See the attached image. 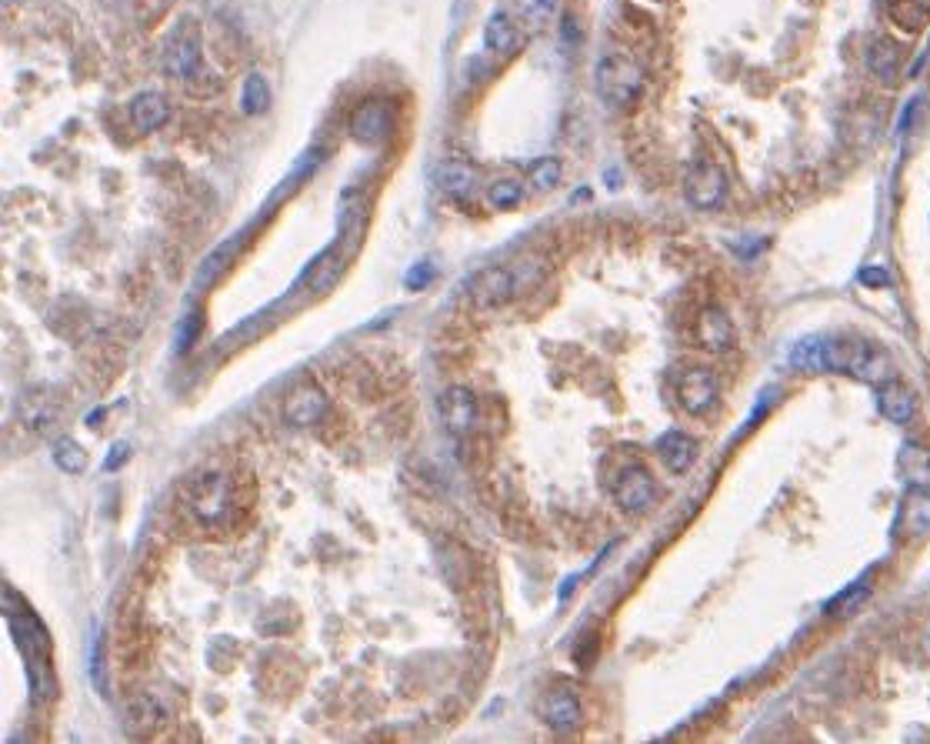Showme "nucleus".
I'll return each instance as SVG.
<instances>
[{"label":"nucleus","instance_id":"10","mask_svg":"<svg viewBox=\"0 0 930 744\" xmlns=\"http://www.w3.org/2000/svg\"><path fill=\"white\" fill-rule=\"evenodd\" d=\"M687 201L694 204L697 211H714V207H720L727 201V174L710 161L694 164V171L687 174Z\"/></svg>","mask_w":930,"mask_h":744},{"label":"nucleus","instance_id":"26","mask_svg":"<svg viewBox=\"0 0 930 744\" xmlns=\"http://www.w3.org/2000/svg\"><path fill=\"white\" fill-rule=\"evenodd\" d=\"M867 598H870V578H860V581L850 584V588L834 594V598L827 601L824 611L830 614V618H847V614H854Z\"/></svg>","mask_w":930,"mask_h":744},{"label":"nucleus","instance_id":"9","mask_svg":"<svg viewBox=\"0 0 930 744\" xmlns=\"http://www.w3.org/2000/svg\"><path fill=\"white\" fill-rule=\"evenodd\" d=\"M614 501L624 508L627 514H640L647 511L650 504L657 501V484H654V474H650L644 464H630L617 474V484H614Z\"/></svg>","mask_w":930,"mask_h":744},{"label":"nucleus","instance_id":"24","mask_svg":"<svg viewBox=\"0 0 930 744\" xmlns=\"http://www.w3.org/2000/svg\"><path fill=\"white\" fill-rule=\"evenodd\" d=\"M54 418H57V411H54V401H50V391L37 388L24 394V401H20V421H24L30 431L50 428Z\"/></svg>","mask_w":930,"mask_h":744},{"label":"nucleus","instance_id":"12","mask_svg":"<svg viewBox=\"0 0 930 744\" xmlns=\"http://www.w3.org/2000/svg\"><path fill=\"white\" fill-rule=\"evenodd\" d=\"M324 414H327V398H324V391L310 381L297 384L284 404V418L287 424H294V428H314Z\"/></svg>","mask_w":930,"mask_h":744},{"label":"nucleus","instance_id":"36","mask_svg":"<svg viewBox=\"0 0 930 744\" xmlns=\"http://www.w3.org/2000/svg\"><path fill=\"white\" fill-rule=\"evenodd\" d=\"M657 4H660V0H657Z\"/></svg>","mask_w":930,"mask_h":744},{"label":"nucleus","instance_id":"35","mask_svg":"<svg viewBox=\"0 0 930 744\" xmlns=\"http://www.w3.org/2000/svg\"><path fill=\"white\" fill-rule=\"evenodd\" d=\"M200 331V317H190V324H187V331H180V347H187L190 341H194V334Z\"/></svg>","mask_w":930,"mask_h":744},{"label":"nucleus","instance_id":"1","mask_svg":"<svg viewBox=\"0 0 930 744\" xmlns=\"http://www.w3.org/2000/svg\"><path fill=\"white\" fill-rule=\"evenodd\" d=\"M790 367L807 374H854L860 381L884 384L894 378V361L884 347L854 341V337L810 334L790 347Z\"/></svg>","mask_w":930,"mask_h":744},{"label":"nucleus","instance_id":"8","mask_svg":"<svg viewBox=\"0 0 930 744\" xmlns=\"http://www.w3.org/2000/svg\"><path fill=\"white\" fill-rule=\"evenodd\" d=\"M537 718L557 734L574 731L580 724V718H584V708H580L577 691L570 688V684H554V688H547L544 698H540V704H537Z\"/></svg>","mask_w":930,"mask_h":744},{"label":"nucleus","instance_id":"3","mask_svg":"<svg viewBox=\"0 0 930 744\" xmlns=\"http://www.w3.org/2000/svg\"><path fill=\"white\" fill-rule=\"evenodd\" d=\"M594 91L607 107L630 111L644 94V67L637 64V57L607 51L594 67Z\"/></svg>","mask_w":930,"mask_h":744},{"label":"nucleus","instance_id":"29","mask_svg":"<svg viewBox=\"0 0 930 744\" xmlns=\"http://www.w3.org/2000/svg\"><path fill=\"white\" fill-rule=\"evenodd\" d=\"M560 177H564V167H560L557 157H540V161L530 167V187H534L537 194L554 191L560 184Z\"/></svg>","mask_w":930,"mask_h":744},{"label":"nucleus","instance_id":"33","mask_svg":"<svg viewBox=\"0 0 930 744\" xmlns=\"http://www.w3.org/2000/svg\"><path fill=\"white\" fill-rule=\"evenodd\" d=\"M430 277H434V267H430V264H414V267H410V274H407V287H410V291H417V287H427Z\"/></svg>","mask_w":930,"mask_h":744},{"label":"nucleus","instance_id":"32","mask_svg":"<svg viewBox=\"0 0 930 744\" xmlns=\"http://www.w3.org/2000/svg\"><path fill=\"white\" fill-rule=\"evenodd\" d=\"M860 284L864 287H890V274L884 271L880 264H867V267H860Z\"/></svg>","mask_w":930,"mask_h":744},{"label":"nucleus","instance_id":"4","mask_svg":"<svg viewBox=\"0 0 930 744\" xmlns=\"http://www.w3.org/2000/svg\"><path fill=\"white\" fill-rule=\"evenodd\" d=\"M540 277H544V267L537 261H520L510 267H487V271H480L474 281H470L467 294L477 307H500V304L514 301L517 294H527L530 287H537Z\"/></svg>","mask_w":930,"mask_h":744},{"label":"nucleus","instance_id":"28","mask_svg":"<svg viewBox=\"0 0 930 744\" xmlns=\"http://www.w3.org/2000/svg\"><path fill=\"white\" fill-rule=\"evenodd\" d=\"M487 201L494 211H514V207L524 201V187L514 177H504V181H494L487 187Z\"/></svg>","mask_w":930,"mask_h":744},{"label":"nucleus","instance_id":"2","mask_svg":"<svg viewBox=\"0 0 930 744\" xmlns=\"http://www.w3.org/2000/svg\"><path fill=\"white\" fill-rule=\"evenodd\" d=\"M7 604V624L17 638V648L27 661V681H30V694L34 701H47L54 698V678H50V638L34 614L27 608H14V591L4 594Z\"/></svg>","mask_w":930,"mask_h":744},{"label":"nucleus","instance_id":"13","mask_svg":"<svg viewBox=\"0 0 930 744\" xmlns=\"http://www.w3.org/2000/svg\"><path fill=\"white\" fill-rule=\"evenodd\" d=\"M440 421L454 434H467L477 424V398L470 388H447L437 401Z\"/></svg>","mask_w":930,"mask_h":744},{"label":"nucleus","instance_id":"19","mask_svg":"<svg viewBox=\"0 0 930 744\" xmlns=\"http://www.w3.org/2000/svg\"><path fill=\"white\" fill-rule=\"evenodd\" d=\"M900 64H904V54H900L897 41H890V37H874V41L867 44V67L880 84H887V87L897 84Z\"/></svg>","mask_w":930,"mask_h":744},{"label":"nucleus","instance_id":"5","mask_svg":"<svg viewBox=\"0 0 930 744\" xmlns=\"http://www.w3.org/2000/svg\"><path fill=\"white\" fill-rule=\"evenodd\" d=\"M164 71L170 81L190 84L204 71V44H200V27L194 21H180L177 31L164 44Z\"/></svg>","mask_w":930,"mask_h":744},{"label":"nucleus","instance_id":"6","mask_svg":"<svg viewBox=\"0 0 930 744\" xmlns=\"http://www.w3.org/2000/svg\"><path fill=\"white\" fill-rule=\"evenodd\" d=\"M230 508H234V488H230L224 474H200L194 488H190V511L197 514V521L220 524L230 514Z\"/></svg>","mask_w":930,"mask_h":744},{"label":"nucleus","instance_id":"7","mask_svg":"<svg viewBox=\"0 0 930 744\" xmlns=\"http://www.w3.org/2000/svg\"><path fill=\"white\" fill-rule=\"evenodd\" d=\"M674 394L690 418H704L717 404V374L710 367H684L674 381Z\"/></svg>","mask_w":930,"mask_h":744},{"label":"nucleus","instance_id":"25","mask_svg":"<svg viewBox=\"0 0 930 744\" xmlns=\"http://www.w3.org/2000/svg\"><path fill=\"white\" fill-rule=\"evenodd\" d=\"M887 17L900 31L917 34L930 21V4L927 0H887Z\"/></svg>","mask_w":930,"mask_h":744},{"label":"nucleus","instance_id":"23","mask_svg":"<svg viewBox=\"0 0 930 744\" xmlns=\"http://www.w3.org/2000/svg\"><path fill=\"white\" fill-rule=\"evenodd\" d=\"M510 7H514V14L520 17V24H524L527 31L540 34L557 21L560 0H510Z\"/></svg>","mask_w":930,"mask_h":744},{"label":"nucleus","instance_id":"27","mask_svg":"<svg viewBox=\"0 0 930 744\" xmlns=\"http://www.w3.org/2000/svg\"><path fill=\"white\" fill-rule=\"evenodd\" d=\"M340 274H344V254L327 251V254L314 264V274H310V294H324V291H330V287H334V284L340 281Z\"/></svg>","mask_w":930,"mask_h":744},{"label":"nucleus","instance_id":"16","mask_svg":"<svg viewBox=\"0 0 930 744\" xmlns=\"http://www.w3.org/2000/svg\"><path fill=\"white\" fill-rule=\"evenodd\" d=\"M900 534L910 541L930 534V488H907L900 501Z\"/></svg>","mask_w":930,"mask_h":744},{"label":"nucleus","instance_id":"21","mask_svg":"<svg viewBox=\"0 0 930 744\" xmlns=\"http://www.w3.org/2000/svg\"><path fill=\"white\" fill-rule=\"evenodd\" d=\"M484 47L490 54H497V57H510V54H517V47H520V34H517V27H514V21H510V14H504V11H494L487 17V24H484Z\"/></svg>","mask_w":930,"mask_h":744},{"label":"nucleus","instance_id":"18","mask_svg":"<svg viewBox=\"0 0 930 744\" xmlns=\"http://www.w3.org/2000/svg\"><path fill=\"white\" fill-rule=\"evenodd\" d=\"M170 117V104L164 94L157 91H144L130 101V124H134L137 134H154L167 124Z\"/></svg>","mask_w":930,"mask_h":744},{"label":"nucleus","instance_id":"31","mask_svg":"<svg viewBox=\"0 0 930 744\" xmlns=\"http://www.w3.org/2000/svg\"><path fill=\"white\" fill-rule=\"evenodd\" d=\"M270 104V87L260 74H250L244 81V91H240V107L244 114H260Z\"/></svg>","mask_w":930,"mask_h":744},{"label":"nucleus","instance_id":"20","mask_svg":"<svg viewBox=\"0 0 930 744\" xmlns=\"http://www.w3.org/2000/svg\"><path fill=\"white\" fill-rule=\"evenodd\" d=\"M437 187L447 197H467L477 191V167L470 161H460V157H447L444 164L437 167Z\"/></svg>","mask_w":930,"mask_h":744},{"label":"nucleus","instance_id":"15","mask_svg":"<svg viewBox=\"0 0 930 744\" xmlns=\"http://www.w3.org/2000/svg\"><path fill=\"white\" fill-rule=\"evenodd\" d=\"M877 408L887 421L894 424H910L917 414V394L907 388L904 381L890 378L884 384H877Z\"/></svg>","mask_w":930,"mask_h":744},{"label":"nucleus","instance_id":"22","mask_svg":"<svg viewBox=\"0 0 930 744\" xmlns=\"http://www.w3.org/2000/svg\"><path fill=\"white\" fill-rule=\"evenodd\" d=\"M900 474L907 488H930V448L920 441H904L900 448Z\"/></svg>","mask_w":930,"mask_h":744},{"label":"nucleus","instance_id":"30","mask_svg":"<svg viewBox=\"0 0 930 744\" xmlns=\"http://www.w3.org/2000/svg\"><path fill=\"white\" fill-rule=\"evenodd\" d=\"M54 464L64 474H77V471L87 468V454H84V448H80L74 438H60L54 444Z\"/></svg>","mask_w":930,"mask_h":744},{"label":"nucleus","instance_id":"14","mask_svg":"<svg viewBox=\"0 0 930 744\" xmlns=\"http://www.w3.org/2000/svg\"><path fill=\"white\" fill-rule=\"evenodd\" d=\"M390 127H394V114H390L387 104L380 101H367L360 104L354 117H350V134L364 144H380L390 137Z\"/></svg>","mask_w":930,"mask_h":744},{"label":"nucleus","instance_id":"17","mask_svg":"<svg viewBox=\"0 0 930 744\" xmlns=\"http://www.w3.org/2000/svg\"><path fill=\"white\" fill-rule=\"evenodd\" d=\"M697 451H700V444L684 431H667L657 438V454H660V461H664V468L670 474H684V471L694 468Z\"/></svg>","mask_w":930,"mask_h":744},{"label":"nucleus","instance_id":"34","mask_svg":"<svg viewBox=\"0 0 930 744\" xmlns=\"http://www.w3.org/2000/svg\"><path fill=\"white\" fill-rule=\"evenodd\" d=\"M127 458H130V448H127V444H124V441L114 444V448H110V458L104 461V471H110V474L120 471V468H124Z\"/></svg>","mask_w":930,"mask_h":744},{"label":"nucleus","instance_id":"11","mask_svg":"<svg viewBox=\"0 0 930 744\" xmlns=\"http://www.w3.org/2000/svg\"><path fill=\"white\" fill-rule=\"evenodd\" d=\"M694 337H697V344L710 354H724L737 341L734 324H730L727 311H720V307H704V311L697 314Z\"/></svg>","mask_w":930,"mask_h":744}]
</instances>
